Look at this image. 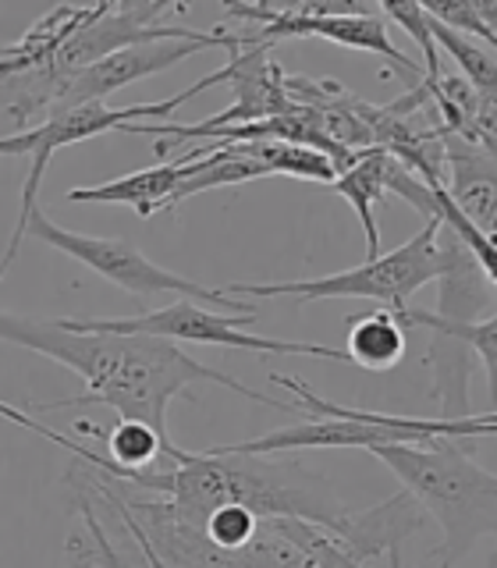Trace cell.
I'll list each match as a JSON object with an SVG mask.
<instances>
[{"label":"cell","mask_w":497,"mask_h":568,"mask_svg":"<svg viewBox=\"0 0 497 568\" xmlns=\"http://www.w3.org/2000/svg\"><path fill=\"white\" fill-rule=\"evenodd\" d=\"M0 342L47 355V359L61 363L82 377L85 390L79 398L50 402L43 405V413L71 405H106L121 419L146 423L150 430L168 437V405L192 384H221L248 402L295 413L292 402L263 398L260 390L245 387L221 369H210L206 363L185 355L174 342H160V337L79 331L68 320H40L0 310Z\"/></svg>","instance_id":"cell-1"},{"label":"cell","mask_w":497,"mask_h":568,"mask_svg":"<svg viewBox=\"0 0 497 568\" xmlns=\"http://www.w3.org/2000/svg\"><path fill=\"white\" fill-rule=\"evenodd\" d=\"M68 479L93 501L103 526L124 532L132 547L146 550L164 568H363L331 532L310 523L260 519L248 540L221 547L200 526L185 523L164 497L121 487L82 458H75Z\"/></svg>","instance_id":"cell-2"},{"label":"cell","mask_w":497,"mask_h":568,"mask_svg":"<svg viewBox=\"0 0 497 568\" xmlns=\"http://www.w3.org/2000/svg\"><path fill=\"white\" fill-rule=\"evenodd\" d=\"M369 455L381 458L419 511L440 526L444 540L434 550L437 568H455L476 540L497 532V476L476 466L466 440L434 437L423 444H377Z\"/></svg>","instance_id":"cell-3"},{"label":"cell","mask_w":497,"mask_h":568,"mask_svg":"<svg viewBox=\"0 0 497 568\" xmlns=\"http://www.w3.org/2000/svg\"><path fill=\"white\" fill-rule=\"evenodd\" d=\"M221 82H227V68H217L213 75H203L200 82H192L185 93H178L171 100L135 103V106H106V103L68 106V111H50L40 124H32L26 132L0 139V156H29V171H26V185H22V210H18L8 248H4V256H0V281H4L8 266L14 263L18 248L26 242V224L36 210V200H40V185H43V174H47V164L53 160V153L93 139V135H103V132H121L139 121H171V114L182 111L192 97H200L210 85H221Z\"/></svg>","instance_id":"cell-4"},{"label":"cell","mask_w":497,"mask_h":568,"mask_svg":"<svg viewBox=\"0 0 497 568\" xmlns=\"http://www.w3.org/2000/svg\"><path fill=\"white\" fill-rule=\"evenodd\" d=\"M444 271L440 248H437V221H426L413 239L402 242L390 253L363 260L359 266L331 277L313 281H231L224 284L227 295L235 298H298V302H320V298H373L387 313H398L408 306V298L423 292L426 284L437 281Z\"/></svg>","instance_id":"cell-5"},{"label":"cell","mask_w":497,"mask_h":568,"mask_svg":"<svg viewBox=\"0 0 497 568\" xmlns=\"http://www.w3.org/2000/svg\"><path fill=\"white\" fill-rule=\"evenodd\" d=\"M224 14L253 26V32H245L248 43L274 47L281 40H327L345 50L377 53L387 64L384 75H402L408 89L423 79L419 61L405 58L395 47L381 11L369 4H292V8L224 4Z\"/></svg>","instance_id":"cell-6"},{"label":"cell","mask_w":497,"mask_h":568,"mask_svg":"<svg viewBox=\"0 0 497 568\" xmlns=\"http://www.w3.org/2000/svg\"><path fill=\"white\" fill-rule=\"evenodd\" d=\"M36 239L50 248H58V253L71 256L85 263L89 271H97L100 277H106L111 284H118L121 292L129 295H164L171 292L174 298H192V302H203V306H213L221 313H260L253 302H242L235 295H227L224 288H206V284H195L189 277H178L164 266H156L146 253H142L139 245L124 242V239H93V235H75L71 227H61L53 224L47 213L36 206L32 217L26 224V239Z\"/></svg>","instance_id":"cell-7"},{"label":"cell","mask_w":497,"mask_h":568,"mask_svg":"<svg viewBox=\"0 0 497 568\" xmlns=\"http://www.w3.org/2000/svg\"><path fill=\"white\" fill-rule=\"evenodd\" d=\"M260 313H213L203 302L174 298L164 310H146L139 316H100V320H68L79 331H106V334H142L160 342H185V345H217V348H248L263 355H310V359L348 363L342 348L313 345V342H274V337H253L242 327L256 324ZM352 366V363H348Z\"/></svg>","instance_id":"cell-8"},{"label":"cell","mask_w":497,"mask_h":568,"mask_svg":"<svg viewBox=\"0 0 497 568\" xmlns=\"http://www.w3.org/2000/svg\"><path fill=\"white\" fill-rule=\"evenodd\" d=\"M239 50V47H256V43H245V36L239 29H224L217 26L213 32L195 36V40H153V43H135V47H124L106 53L103 61H97L93 68H85L82 75L71 79L61 97L53 100L50 111H68V106H85V103H103L111 93H118L121 85H132L142 82L150 75H160L174 64H182L185 58L200 50ZM47 111V114H50Z\"/></svg>","instance_id":"cell-9"},{"label":"cell","mask_w":497,"mask_h":568,"mask_svg":"<svg viewBox=\"0 0 497 568\" xmlns=\"http://www.w3.org/2000/svg\"><path fill=\"white\" fill-rule=\"evenodd\" d=\"M434 437H416L405 430H387V426H366L337 416H306L295 426L263 434L256 440L217 444L221 455H284V452H310V448H377V444H423Z\"/></svg>","instance_id":"cell-10"},{"label":"cell","mask_w":497,"mask_h":568,"mask_svg":"<svg viewBox=\"0 0 497 568\" xmlns=\"http://www.w3.org/2000/svg\"><path fill=\"white\" fill-rule=\"evenodd\" d=\"M227 82L235 89V103L221 114L200 121L195 129H224V124H245L288 114L292 103L284 97V68L271 61V47H239L227 53Z\"/></svg>","instance_id":"cell-11"},{"label":"cell","mask_w":497,"mask_h":568,"mask_svg":"<svg viewBox=\"0 0 497 568\" xmlns=\"http://www.w3.org/2000/svg\"><path fill=\"white\" fill-rule=\"evenodd\" d=\"M444 192L479 235H494L497 217V150L440 132Z\"/></svg>","instance_id":"cell-12"},{"label":"cell","mask_w":497,"mask_h":568,"mask_svg":"<svg viewBox=\"0 0 497 568\" xmlns=\"http://www.w3.org/2000/svg\"><path fill=\"white\" fill-rule=\"evenodd\" d=\"M206 156V142L195 150H185L171 164H160V168H146V171H135V174H121L114 182H103V185H82V189H68L64 200L71 203H114V206H132L139 217H153V213H164L171 192L185 182L189 174V160H200Z\"/></svg>","instance_id":"cell-13"},{"label":"cell","mask_w":497,"mask_h":568,"mask_svg":"<svg viewBox=\"0 0 497 568\" xmlns=\"http://www.w3.org/2000/svg\"><path fill=\"white\" fill-rule=\"evenodd\" d=\"M423 523H426V515L419 511V505L405 490H398L381 505L352 511L348 532L337 544L345 547L348 558L366 565L369 558H384L387 550L402 547L413 532L423 529Z\"/></svg>","instance_id":"cell-14"},{"label":"cell","mask_w":497,"mask_h":568,"mask_svg":"<svg viewBox=\"0 0 497 568\" xmlns=\"http://www.w3.org/2000/svg\"><path fill=\"white\" fill-rule=\"evenodd\" d=\"M387 164H390V156H387V153H381V150H366V153L355 156V164H348V168L331 182V189L355 210V217H359V224H363V235H366V260L381 256L377 206L384 203V195H387V185H384Z\"/></svg>","instance_id":"cell-15"},{"label":"cell","mask_w":497,"mask_h":568,"mask_svg":"<svg viewBox=\"0 0 497 568\" xmlns=\"http://www.w3.org/2000/svg\"><path fill=\"white\" fill-rule=\"evenodd\" d=\"M398 324L408 327H423L430 331L434 337H452V342H462L476 359L479 369L487 377V390L494 398V373H497V316L487 313L484 320H448V316H437L434 310H419V306H402L398 313H390Z\"/></svg>","instance_id":"cell-16"},{"label":"cell","mask_w":497,"mask_h":568,"mask_svg":"<svg viewBox=\"0 0 497 568\" xmlns=\"http://www.w3.org/2000/svg\"><path fill=\"white\" fill-rule=\"evenodd\" d=\"M405 342L408 334L387 310L366 313L359 320H348V342H345V355L352 366L369 369V373H387L402 363L405 355Z\"/></svg>","instance_id":"cell-17"},{"label":"cell","mask_w":497,"mask_h":568,"mask_svg":"<svg viewBox=\"0 0 497 568\" xmlns=\"http://www.w3.org/2000/svg\"><path fill=\"white\" fill-rule=\"evenodd\" d=\"M75 511L82 515L85 529L71 532L68 544H64L68 568H135V561L118 547L111 529L100 523L93 501H89L82 490H75Z\"/></svg>","instance_id":"cell-18"},{"label":"cell","mask_w":497,"mask_h":568,"mask_svg":"<svg viewBox=\"0 0 497 568\" xmlns=\"http://www.w3.org/2000/svg\"><path fill=\"white\" fill-rule=\"evenodd\" d=\"M426 11V8H423ZM430 36L437 50H444L448 58L458 64V75L466 79L479 97H497V58L494 50H487L484 43L469 40V36H462L448 26H440L430 18Z\"/></svg>","instance_id":"cell-19"},{"label":"cell","mask_w":497,"mask_h":568,"mask_svg":"<svg viewBox=\"0 0 497 568\" xmlns=\"http://www.w3.org/2000/svg\"><path fill=\"white\" fill-rule=\"evenodd\" d=\"M171 437H160L156 430H150L146 423H135V419H121L111 434H106V458L114 462L121 469H150V466H160V458H164V444Z\"/></svg>","instance_id":"cell-20"},{"label":"cell","mask_w":497,"mask_h":568,"mask_svg":"<svg viewBox=\"0 0 497 568\" xmlns=\"http://www.w3.org/2000/svg\"><path fill=\"white\" fill-rule=\"evenodd\" d=\"M434 22L448 26L469 40H484L487 50H497V0H462V4H423Z\"/></svg>","instance_id":"cell-21"},{"label":"cell","mask_w":497,"mask_h":568,"mask_svg":"<svg viewBox=\"0 0 497 568\" xmlns=\"http://www.w3.org/2000/svg\"><path fill=\"white\" fill-rule=\"evenodd\" d=\"M381 18H384V22L402 26L408 36H413L419 53H423V64H419L423 68V82H434L444 71V64H440V50H437L434 36H430V14L423 11L419 0H405V4H384Z\"/></svg>","instance_id":"cell-22"},{"label":"cell","mask_w":497,"mask_h":568,"mask_svg":"<svg viewBox=\"0 0 497 568\" xmlns=\"http://www.w3.org/2000/svg\"><path fill=\"white\" fill-rule=\"evenodd\" d=\"M387 565H390V568H402V547L387 550Z\"/></svg>","instance_id":"cell-23"},{"label":"cell","mask_w":497,"mask_h":568,"mask_svg":"<svg viewBox=\"0 0 497 568\" xmlns=\"http://www.w3.org/2000/svg\"><path fill=\"white\" fill-rule=\"evenodd\" d=\"M490 568H494V561H490Z\"/></svg>","instance_id":"cell-24"}]
</instances>
